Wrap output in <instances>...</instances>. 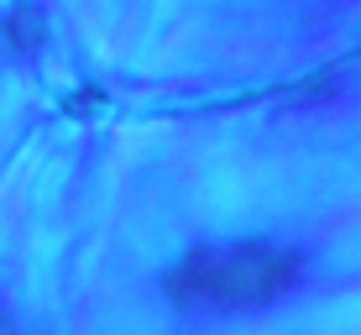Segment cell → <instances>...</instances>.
<instances>
[{"label":"cell","instance_id":"obj_1","mask_svg":"<svg viewBox=\"0 0 361 335\" xmlns=\"http://www.w3.org/2000/svg\"><path fill=\"white\" fill-rule=\"evenodd\" d=\"M298 252L267 241L246 246H199L163 278L168 299L183 309H257L272 304L298 283Z\"/></svg>","mask_w":361,"mask_h":335}]
</instances>
